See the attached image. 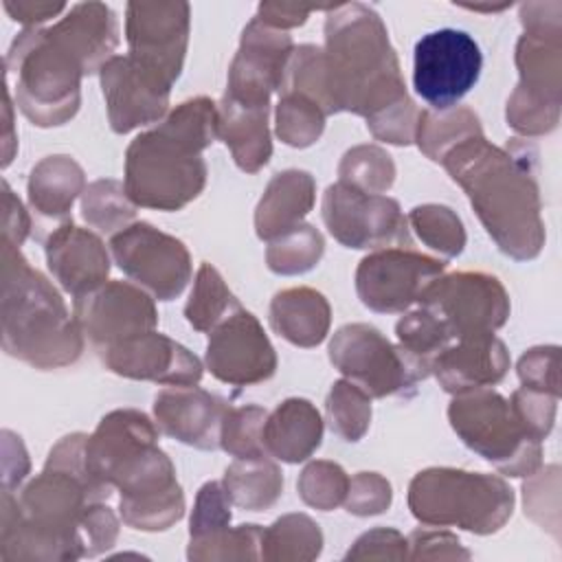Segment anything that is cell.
I'll return each mask as SVG.
<instances>
[{
    "label": "cell",
    "instance_id": "cell-61",
    "mask_svg": "<svg viewBox=\"0 0 562 562\" xmlns=\"http://www.w3.org/2000/svg\"><path fill=\"white\" fill-rule=\"evenodd\" d=\"M4 9L15 22H22L26 29H33V26H42L44 22L53 20L55 15H59L68 7L64 2H13V0H4Z\"/></svg>",
    "mask_w": 562,
    "mask_h": 562
},
{
    "label": "cell",
    "instance_id": "cell-10",
    "mask_svg": "<svg viewBox=\"0 0 562 562\" xmlns=\"http://www.w3.org/2000/svg\"><path fill=\"white\" fill-rule=\"evenodd\" d=\"M518 86L507 99V125L522 136L558 127L562 105V33H522L516 44Z\"/></svg>",
    "mask_w": 562,
    "mask_h": 562
},
{
    "label": "cell",
    "instance_id": "cell-56",
    "mask_svg": "<svg viewBox=\"0 0 562 562\" xmlns=\"http://www.w3.org/2000/svg\"><path fill=\"white\" fill-rule=\"evenodd\" d=\"M408 540L391 527H378L362 533L347 551L345 560H406Z\"/></svg>",
    "mask_w": 562,
    "mask_h": 562
},
{
    "label": "cell",
    "instance_id": "cell-41",
    "mask_svg": "<svg viewBox=\"0 0 562 562\" xmlns=\"http://www.w3.org/2000/svg\"><path fill=\"white\" fill-rule=\"evenodd\" d=\"M329 430L342 441H360L371 426V397L349 380H336L325 400Z\"/></svg>",
    "mask_w": 562,
    "mask_h": 562
},
{
    "label": "cell",
    "instance_id": "cell-19",
    "mask_svg": "<svg viewBox=\"0 0 562 562\" xmlns=\"http://www.w3.org/2000/svg\"><path fill=\"white\" fill-rule=\"evenodd\" d=\"M206 369L226 384L248 386L277 371V353L261 323L244 307L209 331Z\"/></svg>",
    "mask_w": 562,
    "mask_h": 562
},
{
    "label": "cell",
    "instance_id": "cell-44",
    "mask_svg": "<svg viewBox=\"0 0 562 562\" xmlns=\"http://www.w3.org/2000/svg\"><path fill=\"white\" fill-rule=\"evenodd\" d=\"M395 336H397V345L408 356L426 364L428 369L432 358L441 349H446L450 342H454L448 329L443 327V323L424 305H419L417 310H411L397 321Z\"/></svg>",
    "mask_w": 562,
    "mask_h": 562
},
{
    "label": "cell",
    "instance_id": "cell-46",
    "mask_svg": "<svg viewBox=\"0 0 562 562\" xmlns=\"http://www.w3.org/2000/svg\"><path fill=\"white\" fill-rule=\"evenodd\" d=\"M296 490L305 505L321 512H331L345 503L349 476L338 463L318 459L303 468L296 481Z\"/></svg>",
    "mask_w": 562,
    "mask_h": 562
},
{
    "label": "cell",
    "instance_id": "cell-4",
    "mask_svg": "<svg viewBox=\"0 0 562 562\" xmlns=\"http://www.w3.org/2000/svg\"><path fill=\"white\" fill-rule=\"evenodd\" d=\"M323 53L334 112L369 119L408 97L386 26L371 7L329 4Z\"/></svg>",
    "mask_w": 562,
    "mask_h": 562
},
{
    "label": "cell",
    "instance_id": "cell-38",
    "mask_svg": "<svg viewBox=\"0 0 562 562\" xmlns=\"http://www.w3.org/2000/svg\"><path fill=\"white\" fill-rule=\"evenodd\" d=\"M325 252V239L312 224H299L268 241L266 263L274 274L292 277L310 272Z\"/></svg>",
    "mask_w": 562,
    "mask_h": 562
},
{
    "label": "cell",
    "instance_id": "cell-35",
    "mask_svg": "<svg viewBox=\"0 0 562 562\" xmlns=\"http://www.w3.org/2000/svg\"><path fill=\"white\" fill-rule=\"evenodd\" d=\"M323 533L305 514H285L261 533V558L270 562H307L321 555Z\"/></svg>",
    "mask_w": 562,
    "mask_h": 562
},
{
    "label": "cell",
    "instance_id": "cell-60",
    "mask_svg": "<svg viewBox=\"0 0 562 562\" xmlns=\"http://www.w3.org/2000/svg\"><path fill=\"white\" fill-rule=\"evenodd\" d=\"M2 239L22 246L31 231V220L7 182H2Z\"/></svg>",
    "mask_w": 562,
    "mask_h": 562
},
{
    "label": "cell",
    "instance_id": "cell-40",
    "mask_svg": "<svg viewBox=\"0 0 562 562\" xmlns=\"http://www.w3.org/2000/svg\"><path fill=\"white\" fill-rule=\"evenodd\" d=\"M338 182L362 193L384 195L395 182V162L391 154L378 145H356L340 158Z\"/></svg>",
    "mask_w": 562,
    "mask_h": 562
},
{
    "label": "cell",
    "instance_id": "cell-49",
    "mask_svg": "<svg viewBox=\"0 0 562 562\" xmlns=\"http://www.w3.org/2000/svg\"><path fill=\"white\" fill-rule=\"evenodd\" d=\"M231 498L222 481H206L195 496L191 520H189V542L211 538L231 527Z\"/></svg>",
    "mask_w": 562,
    "mask_h": 562
},
{
    "label": "cell",
    "instance_id": "cell-6",
    "mask_svg": "<svg viewBox=\"0 0 562 562\" xmlns=\"http://www.w3.org/2000/svg\"><path fill=\"white\" fill-rule=\"evenodd\" d=\"M7 77L15 75V105L37 127L70 121L81 103L83 66L50 29H24L9 46Z\"/></svg>",
    "mask_w": 562,
    "mask_h": 562
},
{
    "label": "cell",
    "instance_id": "cell-30",
    "mask_svg": "<svg viewBox=\"0 0 562 562\" xmlns=\"http://www.w3.org/2000/svg\"><path fill=\"white\" fill-rule=\"evenodd\" d=\"M316 200V180L303 169H285L272 176L255 209L257 237L270 241L303 224Z\"/></svg>",
    "mask_w": 562,
    "mask_h": 562
},
{
    "label": "cell",
    "instance_id": "cell-16",
    "mask_svg": "<svg viewBox=\"0 0 562 562\" xmlns=\"http://www.w3.org/2000/svg\"><path fill=\"white\" fill-rule=\"evenodd\" d=\"M446 261L406 246L371 250L356 268V292L364 307L397 314L419 303L424 290L443 274Z\"/></svg>",
    "mask_w": 562,
    "mask_h": 562
},
{
    "label": "cell",
    "instance_id": "cell-5",
    "mask_svg": "<svg viewBox=\"0 0 562 562\" xmlns=\"http://www.w3.org/2000/svg\"><path fill=\"white\" fill-rule=\"evenodd\" d=\"M2 349L35 367L59 369L83 351V334L53 283L31 268L20 246L2 239Z\"/></svg>",
    "mask_w": 562,
    "mask_h": 562
},
{
    "label": "cell",
    "instance_id": "cell-59",
    "mask_svg": "<svg viewBox=\"0 0 562 562\" xmlns=\"http://www.w3.org/2000/svg\"><path fill=\"white\" fill-rule=\"evenodd\" d=\"M520 24L527 33H562V2H522L518 7Z\"/></svg>",
    "mask_w": 562,
    "mask_h": 562
},
{
    "label": "cell",
    "instance_id": "cell-14",
    "mask_svg": "<svg viewBox=\"0 0 562 562\" xmlns=\"http://www.w3.org/2000/svg\"><path fill=\"white\" fill-rule=\"evenodd\" d=\"M321 213L329 235L347 248H411L408 220L397 200L389 195H371L349 184L334 182L323 193Z\"/></svg>",
    "mask_w": 562,
    "mask_h": 562
},
{
    "label": "cell",
    "instance_id": "cell-15",
    "mask_svg": "<svg viewBox=\"0 0 562 562\" xmlns=\"http://www.w3.org/2000/svg\"><path fill=\"white\" fill-rule=\"evenodd\" d=\"M110 255L136 285L158 301L176 299L193 274L187 246L149 222H134L112 235Z\"/></svg>",
    "mask_w": 562,
    "mask_h": 562
},
{
    "label": "cell",
    "instance_id": "cell-47",
    "mask_svg": "<svg viewBox=\"0 0 562 562\" xmlns=\"http://www.w3.org/2000/svg\"><path fill=\"white\" fill-rule=\"evenodd\" d=\"M266 411L261 406L248 404V406H228L222 432H220V448L228 452L235 459H248V457H261L266 454L261 430L266 422Z\"/></svg>",
    "mask_w": 562,
    "mask_h": 562
},
{
    "label": "cell",
    "instance_id": "cell-45",
    "mask_svg": "<svg viewBox=\"0 0 562 562\" xmlns=\"http://www.w3.org/2000/svg\"><path fill=\"white\" fill-rule=\"evenodd\" d=\"M522 507L538 527L560 540V468L555 463L540 465L533 474L525 476Z\"/></svg>",
    "mask_w": 562,
    "mask_h": 562
},
{
    "label": "cell",
    "instance_id": "cell-53",
    "mask_svg": "<svg viewBox=\"0 0 562 562\" xmlns=\"http://www.w3.org/2000/svg\"><path fill=\"white\" fill-rule=\"evenodd\" d=\"M391 483L378 472H358L349 476L345 509L353 516H375L391 507Z\"/></svg>",
    "mask_w": 562,
    "mask_h": 562
},
{
    "label": "cell",
    "instance_id": "cell-20",
    "mask_svg": "<svg viewBox=\"0 0 562 562\" xmlns=\"http://www.w3.org/2000/svg\"><path fill=\"white\" fill-rule=\"evenodd\" d=\"M292 50L294 44L288 31L266 26L252 18L241 31L224 94L244 103L270 105V94L279 90Z\"/></svg>",
    "mask_w": 562,
    "mask_h": 562
},
{
    "label": "cell",
    "instance_id": "cell-9",
    "mask_svg": "<svg viewBox=\"0 0 562 562\" xmlns=\"http://www.w3.org/2000/svg\"><path fill=\"white\" fill-rule=\"evenodd\" d=\"M329 360L369 397L406 395L430 369L367 323H347L329 340Z\"/></svg>",
    "mask_w": 562,
    "mask_h": 562
},
{
    "label": "cell",
    "instance_id": "cell-50",
    "mask_svg": "<svg viewBox=\"0 0 562 562\" xmlns=\"http://www.w3.org/2000/svg\"><path fill=\"white\" fill-rule=\"evenodd\" d=\"M509 406H512L516 419L520 422L522 430L531 439L544 441L549 437L553 422H555V408H558L555 395L520 386L512 393Z\"/></svg>",
    "mask_w": 562,
    "mask_h": 562
},
{
    "label": "cell",
    "instance_id": "cell-8",
    "mask_svg": "<svg viewBox=\"0 0 562 562\" xmlns=\"http://www.w3.org/2000/svg\"><path fill=\"white\" fill-rule=\"evenodd\" d=\"M448 419L459 439L503 476H529L542 465V441L522 430L509 400L492 389L452 395Z\"/></svg>",
    "mask_w": 562,
    "mask_h": 562
},
{
    "label": "cell",
    "instance_id": "cell-12",
    "mask_svg": "<svg viewBox=\"0 0 562 562\" xmlns=\"http://www.w3.org/2000/svg\"><path fill=\"white\" fill-rule=\"evenodd\" d=\"M483 55L474 37L459 29L422 35L413 50V88L430 110H450L476 86Z\"/></svg>",
    "mask_w": 562,
    "mask_h": 562
},
{
    "label": "cell",
    "instance_id": "cell-24",
    "mask_svg": "<svg viewBox=\"0 0 562 562\" xmlns=\"http://www.w3.org/2000/svg\"><path fill=\"white\" fill-rule=\"evenodd\" d=\"M110 127L127 134L140 125L162 121L169 108V90L149 81L127 55H114L99 70Z\"/></svg>",
    "mask_w": 562,
    "mask_h": 562
},
{
    "label": "cell",
    "instance_id": "cell-13",
    "mask_svg": "<svg viewBox=\"0 0 562 562\" xmlns=\"http://www.w3.org/2000/svg\"><path fill=\"white\" fill-rule=\"evenodd\" d=\"M419 305L430 310L452 340L476 334H494L509 318V294L487 272H450L435 279L422 294Z\"/></svg>",
    "mask_w": 562,
    "mask_h": 562
},
{
    "label": "cell",
    "instance_id": "cell-34",
    "mask_svg": "<svg viewBox=\"0 0 562 562\" xmlns=\"http://www.w3.org/2000/svg\"><path fill=\"white\" fill-rule=\"evenodd\" d=\"M474 136H483V127L479 116L465 105H454L450 110H419L415 143L432 162H441L450 149Z\"/></svg>",
    "mask_w": 562,
    "mask_h": 562
},
{
    "label": "cell",
    "instance_id": "cell-57",
    "mask_svg": "<svg viewBox=\"0 0 562 562\" xmlns=\"http://www.w3.org/2000/svg\"><path fill=\"white\" fill-rule=\"evenodd\" d=\"M29 470L31 463L20 435L2 430V490L13 492L15 487H20Z\"/></svg>",
    "mask_w": 562,
    "mask_h": 562
},
{
    "label": "cell",
    "instance_id": "cell-33",
    "mask_svg": "<svg viewBox=\"0 0 562 562\" xmlns=\"http://www.w3.org/2000/svg\"><path fill=\"white\" fill-rule=\"evenodd\" d=\"M226 496L235 507L263 512L283 494V472L270 454L235 459L222 479Z\"/></svg>",
    "mask_w": 562,
    "mask_h": 562
},
{
    "label": "cell",
    "instance_id": "cell-29",
    "mask_svg": "<svg viewBox=\"0 0 562 562\" xmlns=\"http://www.w3.org/2000/svg\"><path fill=\"white\" fill-rule=\"evenodd\" d=\"M261 441L266 454L283 463L310 459L323 441V417L310 400L288 397L266 415Z\"/></svg>",
    "mask_w": 562,
    "mask_h": 562
},
{
    "label": "cell",
    "instance_id": "cell-32",
    "mask_svg": "<svg viewBox=\"0 0 562 562\" xmlns=\"http://www.w3.org/2000/svg\"><path fill=\"white\" fill-rule=\"evenodd\" d=\"M86 189L81 165L68 154L42 158L29 173L26 193L31 209L48 220H68L75 200Z\"/></svg>",
    "mask_w": 562,
    "mask_h": 562
},
{
    "label": "cell",
    "instance_id": "cell-58",
    "mask_svg": "<svg viewBox=\"0 0 562 562\" xmlns=\"http://www.w3.org/2000/svg\"><path fill=\"white\" fill-rule=\"evenodd\" d=\"M325 7H314V4H301V2H261L257 7V20L263 22L266 26L279 29V31H288L294 26L305 24L307 15L312 11H318Z\"/></svg>",
    "mask_w": 562,
    "mask_h": 562
},
{
    "label": "cell",
    "instance_id": "cell-37",
    "mask_svg": "<svg viewBox=\"0 0 562 562\" xmlns=\"http://www.w3.org/2000/svg\"><path fill=\"white\" fill-rule=\"evenodd\" d=\"M239 307V301L228 290L222 274L204 261L195 272V281L184 305L187 323L198 331H211Z\"/></svg>",
    "mask_w": 562,
    "mask_h": 562
},
{
    "label": "cell",
    "instance_id": "cell-2",
    "mask_svg": "<svg viewBox=\"0 0 562 562\" xmlns=\"http://www.w3.org/2000/svg\"><path fill=\"white\" fill-rule=\"evenodd\" d=\"M536 158L529 143L512 138L498 147L483 134L457 145L441 160L498 250L516 261L538 257L547 239Z\"/></svg>",
    "mask_w": 562,
    "mask_h": 562
},
{
    "label": "cell",
    "instance_id": "cell-42",
    "mask_svg": "<svg viewBox=\"0 0 562 562\" xmlns=\"http://www.w3.org/2000/svg\"><path fill=\"white\" fill-rule=\"evenodd\" d=\"M408 228L435 252L446 259L461 255L465 246V228L461 217L443 204H419L406 215Z\"/></svg>",
    "mask_w": 562,
    "mask_h": 562
},
{
    "label": "cell",
    "instance_id": "cell-63",
    "mask_svg": "<svg viewBox=\"0 0 562 562\" xmlns=\"http://www.w3.org/2000/svg\"><path fill=\"white\" fill-rule=\"evenodd\" d=\"M465 9H472V11H503L509 7V2H503V4H463Z\"/></svg>",
    "mask_w": 562,
    "mask_h": 562
},
{
    "label": "cell",
    "instance_id": "cell-26",
    "mask_svg": "<svg viewBox=\"0 0 562 562\" xmlns=\"http://www.w3.org/2000/svg\"><path fill=\"white\" fill-rule=\"evenodd\" d=\"M507 369L509 351L494 334L463 336L441 349L430 362V373L450 395L490 389L505 378Z\"/></svg>",
    "mask_w": 562,
    "mask_h": 562
},
{
    "label": "cell",
    "instance_id": "cell-31",
    "mask_svg": "<svg viewBox=\"0 0 562 562\" xmlns=\"http://www.w3.org/2000/svg\"><path fill=\"white\" fill-rule=\"evenodd\" d=\"M331 307L327 299L312 288L299 285L281 290L270 301L272 329L296 347H316L329 334Z\"/></svg>",
    "mask_w": 562,
    "mask_h": 562
},
{
    "label": "cell",
    "instance_id": "cell-43",
    "mask_svg": "<svg viewBox=\"0 0 562 562\" xmlns=\"http://www.w3.org/2000/svg\"><path fill=\"white\" fill-rule=\"evenodd\" d=\"M325 112L299 92H281L277 103V136L290 147L314 145L325 130Z\"/></svg>",
    "mask_w": 562,
    "mask_h": 562
},
{
    "label": "cell",
    "instance_id": "cell-23",
    "mask_svg": "<svg viewBox=\"0 0 562 562\" xmlns=\"http://www.w3.org/2000/svg\"><path fill=\"white\" fill-rule=\"evenodd\" d=\"M228 404L198 384L165 386L154 397V422L160 432L198 450L220 448Z\"/></svg>",
    "mask_w": 562,
    "mask_h": 562
},
{
    "label": "cell",
    "instance_id": "cell-51",
    "mask_svg": "<svg viewBox=\"0 0 562 562\" xmlns=\"http://www.w3.org/2000/svg\"><path fill=\"white\" fill-rule=\"evenodd\" d=\"M419 108L411 97L384 108L382 112L367 119V127L375 140L391 145H411L417 132Z\"/></svg>",
    "mask_w": 562,
    "mask_h": 562
},
{
    "label": "cell",
    "instance_id": "cell-11",
    "mask_svg": "<svg viewBox=\"0 0 562 562\" xmlns=\"http://www.w3.org/2000/svg\"><path fill=\"white\" fill-rule=\"evenodd\" d=\"M189 13L187 2H130L125 7L127 57L149 81L169 92L184 64Z\"/></svg>",
    "mask_w": 562,
    "mask_h": 562
},
{
    "label": "cell",
    "instance_id": "cell-39",
    "mask_svg": "<svg viewBox=\"0 0 562 562\" xmlns=\"http://www.w3.org/2000/svg\"><path fill=\"white\" fill-rule=\"evenodd\" d=\"M281 92H299L312 99L327 116L336 114L331 103L329 81H327L323 46H314V44L294 46L279 86V94Z\"/></svg>",
    "mask_w": 562,
    "mask_h": 562
},
{
    "label": "cell",
    "instance_id": "cell-22",
    "mask_svg": "<svg viewBox=\"0 0 562 562\" xmlns=\"http://www.w3.org/2000/svg\"><path fill=\"white\" fill-rule=\"evenodd\" d=\"M101 362L116 375L165 386L198 384L202 362L184 345L151 329L99 351Z\"/></svg>",
    "mask_w": 562,
    "mask_h": 562
},
{
    "label": "cell",
    "instance_id": "cell-1",
    "mask_svg": "<svg viewBox=\"0 0 562 562\" xmlns=\"http://www.w3.org/2000/svg\"><path fill=\"white\" fill-rule=\"evenodd\" d=\"M86 439L83 432L61 437L44 470L18 496L2 490L0 560L83 558L81 516L90 503L112 494L86 468Z\"/></svg>",
    "mask_w": 562,
    "mask_h": 562
},
{
    "label": "cell",
    "instance_id": "cell-25",
    "mask_svg": "<svg viewBox=\"0 0 562 562\" xmlns=\"http://www.w3.org/2000/svg\"><path fill=\"white\" fill-rule=\"evenodd\" d=\"M46 263L55 281L75 299L105 283L110 274V252L101 235L75 226L72 220L61 222L44 244Z\"/></svg>",
    "mask_w": 562,
    "mask_h": 562
},
{
    "label": "cell",
    "instance_id": "cell-3",
    "mask_svg": "<svg viewBox=\"0 0 562 562\" xmlns=\"http://www.w3.org/2000/svg\"><path fill=\"white\" fill-rule=\"evenodd\" d=\"M217 138V103L193 97L176 105L125 151L123 187L136 206L178 211L206 184L202 151Z\"/></svg>",
    "mask_w": 562,
    "mask_h": 562
},
{
    "label": "cell",
    "instance_id": "cell-18",
    "mask_svg": "<svg viewBox=\"0 0 562 562\" xmlns=\"http://www.w3.org/2000/svg\"><path fill=\"white\" fill-rule=\"evenodd\" d=\"M121 520L140 531H165L184 516V494L169 457L156 446L116 485Z\"/></svg>",
    "mask_w": 562,
    "mask_h": 562
},
{
    "label": "cell",
    "instance_id": "cell-17",
    "mask_svg": "<svg viewBox=\"0 0 562 562\" xmlns=\"http://www.w3.org/2000/svg\"><path fill=\"white\" fill-rule=\"evenodd\" d=\"M72 316L97 351L156 329L154 299L130 281H105L72 303Z\"/></svg>",
    "mask_w": 562,
    "mask_h": 562
},
{
    "label": "cell",
    "instance_id": "cell-36",
    "mask_svg": "<svg viewBox=\"0 0 562 562\" xmlns=\"http://www.w3.org/2000/svg\"><path fill=\"white\" fill-rule=\"evenodd\" d=\"M81 217L99 235H116L134 224L136 204L130 200L123 182L101 178L86 184L81 193Z\"/></svg>",
    "mask_w": 562,
    "mask_h": 562
},
{
    "label": "cell",
    "instance_id": "cell-54",
    "mask_svg": "<svg viewBox=\"0 0 562 562\" xmlns=\"http://www.w3.org/2000/svg\"><path fill=\"white\" fill-rule=\"evenodd\" d=\"M79 531L83 542V558H94L116 542L119 518L105 501H94L86 507L79 522Z\"/></svg>",
    "mask_w": 562,
    "mask_h": 562
},
{
    "label": "cell",
    "instance_id": "cell-52",
    "mask_svg": "<svg viewBox=\"0 0 562 562\" xmlns=\"http://www.w3.org/2000/svg\"><path fill=\"white\" fill-rule=\"evenodd\" d=\"M522 386L560 397V347L542 345L525 351L516 364Z\"/></svg>",
    "mask_w": 562,
    "mask_h": 562
},
{
    "label": "cell",
    "instance_id": "cell-48",
    "mask_svg": "<svg viewBox=\"0 0 562 562\" xmlns=\"http://www.w3.org/2000/svg\"><path fill=\"white\" fill-rule=\"evenodd\" d=\"M261 533L259 525L228 527L211 538L189 542V560H257L261 558Z\"/></svg>",
    "mask_w": 562,
    "mask_h": 562
},
{
    "label": "cell",
    "instance_id": "cell-62",
    "mask_svg": "<svg viewBox=\"0 0 562 562\" xmlns=\"http://www.w3.org/2000/svg\"><path fill=\"white\" fill-rule=\"evenodd\" d=\"M4 134H2V167H9V162L13 160L15 147H18V136L13 132V108H11V86L4 79Z\"/></svg>",
    "mask_w": 562,
    "mask_h": 562
},
{
    "label": "cell",
    "instance_id": "cell-27",
    "mask_svg": "<svg viewBox=\"0 0 562 562\" xmlns=\"http://www.w3.org/2000/svg\"><path fill=\"white\" fill-rule=\"evenodd\" d=\"M48 29L72 50L86 75L99 72L119 46V20L103 2L72 4Z\"/></svg>",
    "mask_w": 562,
    "mask_h": 562
},
{
    "label": "cell",
    "instance_id": "cell-28",
    "mask_svg": "<svg viewBox=\"0 0 562 562\" xmlns=\"http://www.w3.org/2000/svg\"><path fill=\"white\" fill-rule=\"evenodd\" d=\"M268 114L270 105L244 103L226 94L217 103V138L246 173H257L272 156Z\"/></svg>",
    "mask_w": 562,
    "mask_h": 562
},
{
    "label": "cell",
    "instance_id": "cell-55",
    "mask_svg": "<svg viewBox=\"0 0 562 562\" xmlns=\"http://www.w3.org/2000/svg\"><path fill=\"white\" fill-rule=\"evenodd\" d=\"M408 540V558L411 560H468L470 551H465L459 538L443 529H415L406 536Z\"/></svg>",
    "mask_w": 562,
    "mask_h": 562
},
{
    "label": "cell",
    "instance_id": "cell-21",
    "mask_svg": "<svg viewBox=\"0 0 562 562\" xmlns=\"http://www.w3.org/2000/svg\"><path fill=\"white\" fill-rule=\"evenodd\" d=\"M158 426L143 411L116 408L108 413L86 439V468L103 485L116 483L158 446Z\"/></svg>",
    "mask_w": 562,
    "mask_h": 562
},
{
    "label": "cell",
    "instance_id": "cell-7",
    "mask_svg": "<svg viewBox=\"0 0 562 562\" xmlns=\"http://www.w3.org/2000/svg\"><path fill=\"white\" fill-rule=\"evenodd\" d=\"M408 507L424 525L459 527L487 536L509 520L514 490L496 474L428 468L413 476Z\"/></svg>",
    "mask_w": 562,
    "mask_h": 562
}]
</instances>
